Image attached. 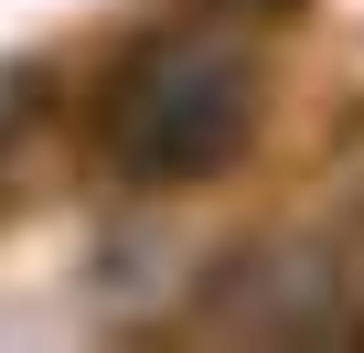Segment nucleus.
Listing matches in <instances>:
<instances>
[{"label":"nucleus","mask_w":364,"mask_h":353,"mask_svg":"<svg viewBox=\"0 0 364 353\" xmlns=\"http://www.w3.org/2000/svg\"><path fill=\"white\" fill-rule=\"evenodd\" d=\"M215 321H225V332H268V342H289V332H343V289H332L321 257H247V268H225Z\"/></svg>","instance_id":"2"},{"label":"nucleus","mask_w":364,"mask_h":353,"mask_svg":"<svg viewBox=\"0 0 364 353\" xmlns=\"http://www.w3.org/2000/svg\"><path fill=\"white\" fill-rule=\"evenodd\" d=\"M247 129H257V65L215 33L150 43L107 107V150L139 183H204V171H225L247 150Z\"/></svg>","instance_id":"1"},{"label":"nucleus","mask_w":364,"mask_h":353,"mask_svg":"<svg viewBox=\"0 0 364 353\" xmlns=\"http://www.w3.org/2000/svg\"><path fill=\"white\" fill-rule=\"evenodd\" d=\"M193 11H225V22H247V11H279V0H193Z\"/></svg>","instance_id":"3"}]
</instances>
